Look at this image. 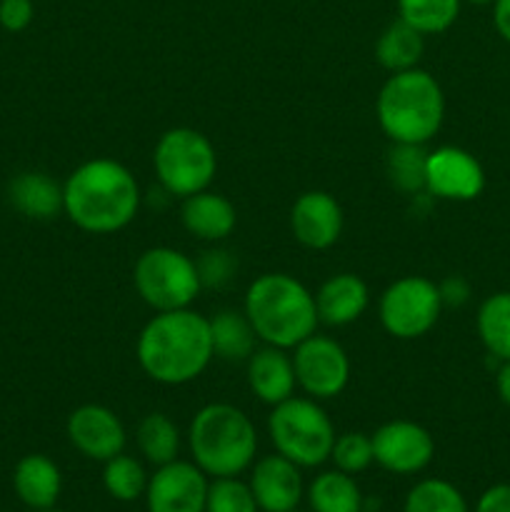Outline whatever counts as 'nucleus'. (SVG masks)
Here are the masks:
<instances>
[{
    "label": "nucleus",
    "mask_w": 510,
    "mask_h": 512,
    "mask_svg": "<svg viewBox=\"0 0 510 512\" xmlns=\"http://www.w3.org/2000/svg\"><path fill=\"white\" fill-rule=\"evenodd\" d=\"M343 208L325 190H308L298 195L290 208V230L293 238L308 250H328L343 235Z\"/></svg>",
    "instance_id": "2eb2a0df"
},
{
    "label": "nucleus",
    "mask_w": 510,
    "mask_h": 512,
    "mask_svg": "<svg viewBox=\"0 0 510 512\" xmlns=\"http://www.w3.org/2000/svg\"><path fill=\"white\" fill-rule=\"evenodd\" d=\"M400 20L423 35H438L453 28L463 0H395Z\"/></svg>",
    "instance_id": "cd10ccee"
},
{
    "label": "nucleus",
    "mask_w": 510,
    "mask_h": 512,
    "mask_svg": "<svg viewBox=\"0 0 510 512\" xmlns=\"http://www.w3.org/2000/svg\"><path fill=\"white\" fill-rule=\"evenodd\" d=\"M13 490L20 503L33 512L55 508L63 493V475L48 455L30 453L15 465Z\"/></svg>",
    "instance_id": "aec40b11"
},
{
    "label": "nucleus",
    "mask_w": 510,
    "mask_h": 512,
    "mask_svg": "<svg viewBox=\"0 0 510 512\" xmlns=\"http://www.w3.org/2000/svg\"><path fill=\"white\" fill-rule=\"evenodd\" d=\"M443 313L438 283L423 275H403L383 290L380 325L395 340H418L435 328Z\"/></svg>",
    "instance_id": "1a4fd4ad"
},
{
    "label": "nucleus",
    "mask_w": 510,
    "mask_h": 512,
    "mask_svg": "<svg viewBox=\"0 0 510 512\" xmlns=\"http://www.w3.org/2000/svg\"><path fill=\"white\" fill-rule=\"evenodd\" d=\"M440 300H443V308H460V305L468 303L470 298V285L468 280L460 278V275H450L443 283H438Z\"/></svg>",
    "instance_id": "f704fd0d"
},
{
    "label": "nucleus",
    "mask_w": 510,
    "mask_h": 512,
    "mask_svg": "<svg viewBox=\"0 0 510 512\" xmlns=\"http://www.w3.org/2000/svg\"><path fill=\"white\" fill-rule=\"evenodd\" d=\"M205 512H260L248 483L233 478H213L208 483Z\"/></svg>",
    "instance_id": "7c9ffc66"
},
{
    "label": "nucleus",
    "mask_w": 510,
    "mask_h": 512,
    "mask_svg": "<svg viewBox=\"0 0 510 512\" xmlns=\"http://www.w3.org/2000/svg\"><path fill=\"white\" fill-rule=\"evenodd\" d=\"M335 470H343L348 475L365 473L373 460V440L365 433H343L335 435L333 450H330Z\"/></svg>",
    "instance_id": "2f4dec72"
},
{
    "label": "nucleus",
    "mask_w": 510,
    "mask_h": 512,
    "mask_svg": "<svg viewBox=\"0 0 510 512\" xmlns=\"http://www.w3.org/2000/svg\"><path fill=\"white\" fill-rule=\"evenodd\" d=\"M470 5H493L495 0H468Z\"/></svg>",
    "instance_id": "58836bf2"
},
{
    "label": "nucleus",
    "mask_w": 510,
    "mask_h": 512,
    "mask_svg": "<svg viewBox=\"0 0 510 512\" xmlns=\"http://www.w3.org/2000/svg\"><path fill=\"white\" fill-rule=\"evenodd\" d=\"M38 512H65V510H55V508H48V510H38Z\"/></svg>",
    "instance_id": "ea45409f"
},
{
    "label": "nucleus",
    "mask_w": 510,
    "mask_h": 512,
    "mask_svg": "<svg viewBox=\"0 0 510 512\" xmlns=\"http://www.w3.org/2000/svg\"><path fill=\"white\" fill-rule=\"evenodd\" d=\"M370 305V290L365 280L355 273L330 275L315 293L320 323L330 328H343L363 318Z\"/></svg>",
    "instance_id": "a211bd4d"
},
{
    "label": "nucleus",
    "mask_w": 510,
    "mask_h": 512,
    "mask_svg": "<svg viewBox=\"0 0 510 512\" xmlns=\"http://www.w3.org/2000/svg\"><path fill=\"white\" fill-rule=\"evenodd\" d=\"M425 53V35L408 25L405 20H393L388 28L380 33L375 43V58L388 73L418 68L420 58Z\"/></svg>",
    "instance_id": "b1692460"
},
{
    "label": "nucleus",
    "mask_w": 510,
    "mask_h": 512,
    "mask_svg": "<svg viewBox=\"0 0 510 512\" xmlns=\"http://www.w3.org/2000/svg\"><path fill=\"white\" fill-rule=\"evenodd\" d=\"M475 512H510V483L490 485L475 503Z\"/></svg>",
    "instance_id": "c9c22d12"
},
{
    "label": "nucleus",
    "mask_w": 510,
    "mask_h": 512,
    "mask_svg": "<svg viewBox=\"0 0 510 512\" xmlns=\"http://www.w3.org/2000/svg\"><path fill=\"white\" fill-rule=\"evenodd\" d=\"M310 512H363L365 498L355 475L343 470H323L305 488Z\"/></svg>",
    "instance_id": "5701e85b"
},
{
    "label": "nucleus",
    "mask_w": 510,
    "mask_h": 512,
    "mask_svg": "<svg viewBox=\"0 0 510 512\" xmlns=\"http://www.w3.org/2000/svg\"><path fill=\"white\" fill-rule=\"evenodd\" d=\"M135 443H138L140 455L150 465L160 468V465L178 460L180 430L175 425V420H170L165 413H148L138 423Z\"/></svg>",
    "instance_id": "a878e982"
},
{
    "label": "nucleus",
    "mask_w": 510,
    "mask_h": 512,
    "mask_svg": "<svg viewBox=\"0 0 510 512\" xmlns=\"http://www.w3.org/2000/svg\"><path fill=\"white\" fill-rule=\"evenodd\" d=\"M135 358L153 383H193L215 358L208 318L190 308L155 313L140 330Z\"/></svg>",
    "instance_id": "f03ea898"
},
{
    "label": "nucleus",
    "mask_w": 510,
    "mask_h": 512,
    "mask_svg": "<svg viewBox=\"0 0 510 512\" xmlns=\"http://www.w3.org/2000/svg\"><path fill=\"white\" fill-rule=\"evenodd\" d=\"M425 160H428L425 145L393 143L388 153V163H385L390 183L408 195L425 190Z\"/></svg>",
    "instance_id": "c756f323"
},
{
    "label": "nucleus",
    "mask_w": 510,
    "mask_h": 512,
    "mask_svg": "<svg viewBox=\"0 0 510 512\" xmlns=\"http://www.w3.org/2000/svg\"><path fill=\"white\" fill-rule=\"evenodd\" d=\"M373 460L393 475H418L433 463L435 440L428 428L413 420H390L373 435Z\"/></svg>",
    "instance_id": "9b49d317"
},
{
    "label": "nucleus",
    "mask_w": 510,
    "mask_h": 512,
    "mask_svg": "<svg viewBox=\"0 0 510 512\" xmlns=\"http://www.w3.org/2000/svg\"><path fill=\"white\" fill-rule=\"evenodd\" d=\"M33 0H0V25L8 33H20L33 23Z\"/></svg>",
    "instance_id": "72a5a7b5"
},
{
    "label": "nucleus",
    "mask_w": 510,
    "mask_h": 512,
    "mask_svg": "<svg viewBox=\"0 0 510 512\" xmlns=\"http://www.w3.org/2000/svg\"><path fill=\"white\" fill-rule=\"evenodd\" d=\"M198 275H200V285L203 288H223L225 283H230L235 273V260L228 250H205L198 260Z\"/></svg>",
    "instance_id": "473e14b6"
},
{
    "label": "nucleus",
    "mask_w": 510,
    "mask_h": 512,
    "mask_svg": "<svg viewBox=\"0 0 510 512\" xmlns=\"http://www.w3.org/2000/svg\"><path fill=\"white\" fill-rule=\"evenodd\" d=\"M268 435L275 453L298 468H318L328 463L335 443V428L323 405L313 398H293L273 405L268 415Z\"/></svg>",
    "instance_id": "423d86ee"
},
{
    "label": "nucleus",
    "mask_w": 510,
    "mask_h": 512,
    "mask_svg": "<svg viewBox=\"0 0 510 512\" xmlns=\"http://www.w3.org/2000/svg\"><path fill=\"white\" fill-rule=\"evenodd\" d=\"M375 118L393 143L425 145L443 125V88L423 68L390 73L375 98Z\"/></svg>",
    "instance_id": "20e7f679"
},
{
    "label": "nucleus",
    "mask_w": 510,
    "mask_h": 512,
    "mask_svg": "<svg viewBox=\"0 0 510 512\" xmlns=\"http://www.w3.org/2000/svg\"><path fill=\"white\" fill-rule=\"evenodd\" d=\"M210 323V340H213V355L228 363H248L250 355L258 350V335L250 325L248 315L240 310H218Z\"/></svg>",
    "instance_id": "4be33fe9"
},
{
    "label": "nucleus",
    "mask_w": 510,
    "mask_h": 512,
    "mask_svg": "<svg viewBox=\"0 0 510 512\" xmlns=\"http://www.w3.org/2000/svg\"><path fill=\"white\" fill-rule=\"evenodd\" d=\"M403 512H470L465 495L450 480L425 478L408 490Z\"/></svg>",
    "instance_id": "c85d7f7f"
},
{
    "label": "nucleus",
    "mask_w": 510,
    "mask_h": 512,
    "mask_svg": "<svg viewBox=\"0 0 510 512\" xmlns=\"http://www.w3.org/2000/svg\"><path fill=\"white\" fill-rule=\"evenodd\" d=\"M255 335L263 345L293 350L318 330L315 295L288 273H263L248 285L243 300Z\"/></svg>",
    "instance_id": "7ed1b4c3"
},
{
    "label": "nucleus",
    "mask_w": 510,
    "mask_h": 512,
    "mask_svg": "<svg viewBox=\"0 0 510 512\" xmlns=\"http://www.w3.org/2000/svg\"><path fill=\"white\" fill-rule=\"evenodd\" d=\"M293 512H303V510H293Z\"/></svg>",
    "instance_id": "a19ab883"
},
{
    "label": "nucleus",
    "mask_w": 510,
    "mask_h": 512,
    "mask_svg": "<svg viewBox=\"0 0 510 512\" xmlns=\"http://www.w3.org/2000/svg\"><path fill=\"white\" fill-rule=\"evenodd\" d=\"M65 433H68L70 445L80 455H85L88 460H98V463H105V460L120 455L125 450V443H128L123 420L110 408L95 403L75 408L68 415Z\"/></svg>",
    "instance_id": "4468645a"
},
{
    "label": "nucleus",
    "mask_w": 510,
    "mask_h": 512,
    "mask_svg": "<svg viewBox=\"0 0 510 512\" xmlns=\"http://www.w3.org/2000/svg\"><path fill=\"white\" fill-rule=\"evenodd\" d=\"M133 285L140 300L155 313L190 308L203 290L195 260L168 245L140 253L133 268Z\"/></svg>",
    "instance_id": "6e6552de"
},
{
    "label": "nucleus",
    "mask_w": 510,
    "mask_h": 512,
    "mask_svg": "<svg viewBox=\"0 0 510 512\" xmlns=\"http://www.w3.org/2000/svg\"><path fill=\"white\" fill-rule=\"evenodd\" d=\"M248 388L265 405H280L293 398L298 380H295L293 355L288 350L263 345L248 358Z\"/></svg>",
    "instance_id": "f3484780"
},
{
    "label": "nucleus",
    "mask_w": 510,
    "mask_h": 512,
    "mask_svg": "<svg viewBox=\"0 0 510 512\" xmlns=\"http://www.w3.org/2000/svg\"><path fill=\"white\" fill-rule=\"evenodd\" d=\"M280 453L265 455L250 465V490L260 512H293L305 498L303 475Z\"/></svg>",
    "instance_id": "dca6fc26"
},
{
    "label": "nucleus",
    "mask_w": 510,
    "mask_h": 512,
    "mask_svg": "<svg viewBox=\"0 0 510 512\" xmlns=\"http://www.w3.org/2000/svg\"><path fill=\"white\" fill-rule=\"evenodd\" d=\"M298 388L313 400H333L348 388L350 358L338 340L313 333L293 348Z\"/></svg>",
    "instance_id": "9d476101"
},
{
    "label": "nucleus",
    "mask_w": 510,
    "mask_h": 512,
    "mask_svg": "<svg viewBox=\"0 0 510 512\" xmlns=\"http://www.w3.org/2000/svg\"><path fill=\"white\" fill-rule=\"evenodd\" d=\"M10 205L30 220H50L63 210V185L45 173H20L8 185Z\"/></svg>",
    "instance_id": "412c9836"
},
{
    "label": "nucleus",
    "mask_w": 510,
    "mask_h": 512,
    "mask_svg": "<svg viewBox=\"0 0 510 512\" xmlns=\"http://www.w3.org/2000/svg\"><path fill=\"white\" fill-rule=\"evenodd\" d=\"M180 220L193 238L203 240V243H220L235 230L238 213L225 195L213 193V190H200V193L183 198Z\"/></svg>",
    "instance_id": "6ab92c4d"
},
{
    "label": "nucleus",
    "mask_w": 510,
    "mask_h": 512,
    "mask_svg": "<svg viewBox=\"0 0 510 512\" xmlns=\"http://www.w3.org/2000/svg\"><path fill=\"white\" fill-rule=\"evenodd\" d=\"M495 390H498L500 400L510 408V360H503L495 373Z\"/></svg>",
    "instance_id": "4c0bfd02"
},
{
    "label": "nucleus",
    "mask_w": 510,
    "mask_h": 512,
    "mask_svg": "<svg viewBox=\"0 0 510 512\" xmlns=\"http://www.w3.org/2000/svg\"><path fill=\"white\" fill-rule=\"evenodd\" d=\"M148 478L143 463L133 455H115L103 463V488L118 503H135L145 495Z\"/></svg>",
    "instance_id": "bb28decb"
},
{
    "label": "nucleus",
    "mask_w": 510,
    "mask_h": 512,
    "mask_svg": "<svg viewBox=\"0 0 510 512\" xmlns=\"http://www.w3.org/2000/svg\"><path fill=\"white\" fill-rule=\"evenodd\" d=\"M143 205L135 175L113 158H93L78 165L63 183V213L90 235H110L128 228Z\"/></svg>",
    "instance_id": "f257e3e1"
},
{
    "label": "nucleus",
    "mask_w": 510,
    "mask_h": 512,
    "mask_svg": "<svg viewBox=\"0 0 510 512\" xmlns=\"http://www.w3.org/2000/svg\"><path fill=\"white\" fill-rule=\"evenodd\" d=\"M153 170L158 185L170 198L208 190L218 173V155L208 135L195 128H170L158 138L153 150Z\"/></svg>",
    "instance_id": "0eeeda50"
},
{
    "label": "nucleus",
    "mask_w": 510,
    "mask_h": 512,
    "mask_svg": "<svg viewBox=\"0 0 510 512\" xmlns=\"http://www.w3.org/2000/svg\"><path fill=\"white\" fill-rule=\"evenodd\" d=\"M188 450L208 478H233L255 463L258 433L248 415L230 403H208L188 425Z\"/></svg>",
    "instance_id": "39448f33"
},
{
    "label": "nucleus",
    "mask_w": 510,
    "mask_h": 512,
    "mask_svg": "<svg viewBox=\"0 0 510 512\" xmlns=\"http://www.w3.org/2000/svg\"><path fill=\"white\" fill-rule=\"evenodd\" d=\"M485 188V170L468 150L443 145L428 153L425 160V190L433 198L468 203Z\"/></svg>",
    "instance_id": "ddd939ff"
},
{
    "label": "nucleus",
    "mask_w": 510,
    "mask_h": 512,
    "mask_svg": "<svg viewBox=\"0 0 510 512\" xmlns=\"http://www.w3.org/2000/svg\"><path fill=\"white\" fill-rule=\"evenodd\" d=\"M493 25L498 35L510 43V0H495L493 3Z\"/></svg>",
    "instance_id": "e433bc0d"
},
{
    "label": "nucleus",
    "mask_w": 510,
    "mask_h": 512,
    "mask_svg": "<svg viewBox=\"0 0 510 512\" xmlns=\"http://www.w3.org/2000/svg\"><path fill=\"white\" fill-rule=\"evenodd\" d=\"M480 343L485 345L493 358L510 360V290L488 295L480 303L478 318H475Z\"/></svg>",
    "instance_id": "393cba45"
},
{
    "label": "nucleus",
    "mask_w": 510,
    "mask_h": 512,
    "mask_svg": "<svg viewBox=\"0 0 510 512\" xmlns=\"http://www.w3.org/2000/svg\"><path fill=\"white\" fill-rule=\"evenodd\" d=\"M208 475L193 460H173L148 478L145 508L148 512H205Z\"/></svg>",
    "instance_id": "f8f14e48"
}]
</instances>
